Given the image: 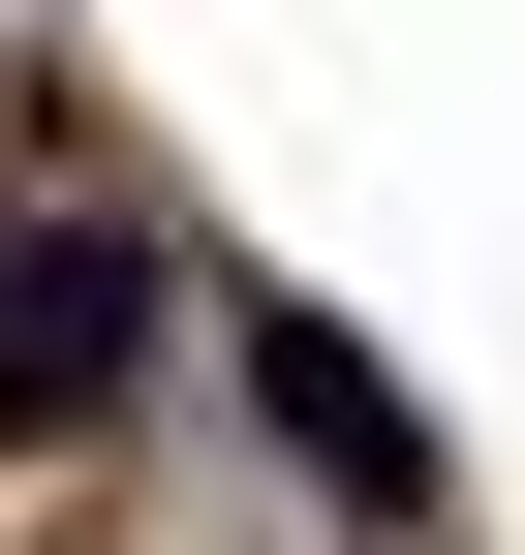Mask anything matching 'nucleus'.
Wrapping results in <instances>:
<instances>
[{"label":"nucleus","instance_id":"1","mask_svg":"<svg viewBox=\"0 0 525 555\" xmlns=\"http://www.w3.org/2000/svg\"><path fill=\"white\" fill-rule=\"evenodd\" d=\"M155 371V217H0V433H93Z\"/></svg>","mask_w":525,"mask_h":555},{"label":"nucleus","instance_id":"2","mask_svg":"<svg viewBox=\"0 0 525 555\" xmlns=\"http://www.w3.org/2000/svg\"><path fill=\"white\" fill-rule=\"evenodd\" d=\"M217 339H247V401H279V463H309L341 525H433V433H402L371 339H309V309H217Z\"/></svg>","mask_w":525,"mask_h":555}]
</instances>
